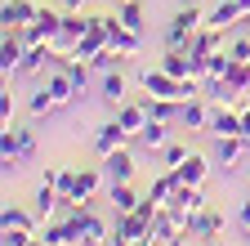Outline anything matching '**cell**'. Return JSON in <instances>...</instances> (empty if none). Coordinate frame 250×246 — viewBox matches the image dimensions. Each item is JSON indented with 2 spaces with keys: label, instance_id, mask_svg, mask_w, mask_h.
<instances>
[{
  "label": "cell",
  "instance_id": "ffe728a7",
  "mask_svg": "<svg viewBox=\"0 0 250 246\" xmlns=\"http://www.w3.org/2000/svg\"><path fill=\"white\" fill-rule=\"evenodd\" d=\"M179 126H183V130H206V126H210V99H206V94L188 99V103L179 108Z\"/></svg>",
  "mask_w": 250,
  "mask_h": 246
},
{
  "label": "cell",
  "instance_id": "30bf717a",
  "mask_svg": "<svg viewBox=\"0 0 250 246\" xmlns=\"http://www.w3.org/2000/svg\"><path fill=\"white\" fill-rule=\"evenodd\" d=\"M210 161L214 166H224V170H237V166H250V148L241 134H228V139H214V152H210Z\"/></svg>",
  "mask_w": 250,
  "mask_h": 246
},
{
  "label": "cell",
  "instance_id": "836d02e7",
  "mask_svg": "<svg viewBox=\"0 0 250 246\" xmlns=\"http://www.w3.org/2000/svg\"><path fill=\"white\" fill-rule=\"evenodd\" d=\"M54 206H58V188L41 179V188H36V210H41L45 220H49V210H54Z\"/></svg>",
  "mask_w": 250,
  "mask_h": 246
},
{
  "label": "cell",
  "instance_id": "1f68e13d",
  "mask_svg": "<svg viewBox=\"0 0 250 246\" xmlns=\"http://www.w3.org/2000/svg\"><path fill=\"white\" fill-rule=\"evenodd\" d=\"M174 188H179V175H174V170H161V175L152 179V188H147V193H152L156 201H170V197H174Z\"/></svg>",
  "mask_w": 250,
  "mask_h": 246
},
{
  "label": "cell",
  "instance_id": "52a82bcc",
  "mask_svg": "<svg viewBox=\"0 0 250 246\" xmlns=\"http://www.w3.org/2000/svg\"><path fill=\"white\" fill-rule=\"evenodd\" d=\"M107 188V175H103V166H85V170H76V188H72V210H81V206H94L99 201V193Z\"/></svg>",
  "mask_w": 250,
  "mask_h": 246
},
{
  "label": "cell",
  "instance_id": "f1b7e54d",
  "mask_svg": "<svg viewBox=\"0 0 250 246\" xmlns=\"http://www.w3.org/2000/svg\"><path fill=\"white\" fill-rule=\"evenodd\" d=\"M161 67L183 81V76H192V58H188V49H166L161 54Z\"/></svg>",
  "mask_w": 250,
  "mask_h": 246
},
{
  "label": "cell",
  "instance_id": "f6af8a7d",
  "mask_svg": "<svg viewBox=\"0 0 250 246\" xmlns=\"http://www.w3.org/2000/svg\"><path fill=\"white\" fill-rule=\"evenodd\" d=\"M246 179H250V166H246Z\"/></svg>",
  "mask_w": 250,
  "mask_h": 246
},
{
  "label": "cell",
  "instance_id": "b9f144b4",
  "mask_svg": "<svg viewBox=\"0 0 250 246\" xmlns=\"http://www.w3.org/2000/svg\"><path fill=\"white\" fill-rule=\"evenodd\" d=\"M103 246H125V242H121V237H116V233H112V237H107V242H103Z\"/></svg>",
  "mask_w": 250,
  "mask_h": 246
},
{
  "label": "cell",
  "instance_id": "44dd1931",
  "mask_svg": "<svg viewBox=\"0 0 250 246\" xmlns=\"http://www.w3.org/2000/svg\"><path fill=\"white\" fill-rule=\"evenodd\" d=\"M36 14H41L36 0H5V9H0V22H5V27H27Z\"/></svg>",
  "mask_w": 250,
  "mask_h": 246
},
{
  "label": "cell",
  "instance_id": "e0dca14e",
  "mask_svg": "<svg viewBox=\"0 0 250 246\" xmlns=\"http://www.w3.org/2000/svg\"><path fill=\"white\" fill-rule=\"evenodd\" d=\"M130 143V134H125V126L112 116V121H103L99 130H94V152H99V157H107V152H116V148H125Z\"/></svg>",
  "mask_w": 250,
  "mask_h": 246
},
{
  "label": "cell",
  "instance_id": "8d00e7d4",
  "mask_svg": "<svg viewBox=\"0 0 250 246\" xmlns=\"http://www.w3.org/2000/svg\"><path fill=\"white\" fill-rule=\"evenodd\" d=\"M14 112H18V103H14L9 85H5V94H0V121H5V126H14Z\"/></svg>",
  "mask_w": 250,
  "mask_h": 246
},
{
  "label": "cell",
  "instance_id": "e575fe53",
  "mask_svg": "<svg viewBox=\"0 0 250 246\" xmlns=\"http://www.w3.org/2000/svg\"><path fill=\"white\" fill-rule=\"evenodd\" d=\"M121 63H125V58H121L112 45H107V49H99V54L89 58V67H94V72H112V67H121Z\"/></svg>",
  "mask_w": 250,
  "mask_h": 246
},
{
  "label": "cell",
  "instance_id": "9a60e30c",
  "mask_svg": "<svg viewBox=\"0 0 250 246\" xmlns=\"http://www.w3.org/2000/svg\"><path fill=\"white\" fill-rule=\"evenodd\" d=\"M112 116H116L121 126H125V134H130V139H139V134L147 130V121H152V116H147V103H143V99H139V103H134V99H125V103H121Z\"/></svg>",
  "mask_w": 250,
  "mask_h": 246
},
{
  "label": "cell",
  "instance_id": "484cf974",
  "mask_svg": "<svg viewBox=\"0 0 250 246\" xmlns=\"http://www.w3.org/2000/svg\"><path fill=\"white\" fill-rule=\"evenodd\" d=\"M179 233H183L179 215H174L170 206H161V210H156V220H152V237H156V242L166 246V242H170V237H179Z\"/></svg>",
  "mask_w": 250,
  "mask_h": 246
},
{
  "label": "cell",
  "instance_id": "2e32d148",
  "mask_svg": "<svg viewBox=\"0 0 250 246\" xmlns=\"http://www.w3.org/2000/svg\"><path fill=\"white\" fill-rule=\"evenodd\" d=\"M112 237V224L103 215H94V206H81V246H103Z\"/></svg>",
  "mask_w": 250,
  "mask_h": 246
},
{
  "label": "cell",
  "instance_id": "f546056e",
  "mask_svg": "<svg viewBox=\"0 0 250 246\" xmlns=\"http://www.w3.org/2000/svg\"><path fill=\"white\" fill-rule=\"evenodd\" d=\"M27 112L36 116V121H41V116H54V112H58V108H54V99H49V89H45V81H41L36 89H31V99H27Z\"/></svg>",
  "mask_w": 250,
  "mask_h": 246
},
{
  "label": "cell",
  "instance_id": "cb8c5ba5",
  "mask_svg": "<svg viewBox=\"0 0 250 246\" xmlns=\"http://www.w3.org/2000/svg\"><path fill=\"white\" fill-rule=\"evenodd\" d=\"M224 36H228V32H219V27H201V32L192 36V45H188V54H206V58H210V54H219V49H228Z\"/></svg>",
  "mask_w": 250,
  "mask_h": 246
},
{
  "label": "cell",
  "instance_id": "6da1fadb",
  "mask_svg": "<svg viewBox=\"0 0 250 246\" xmlns=\"http://www.w3.org/2000/svg\"><path fill=\"white\" fill-rule=\"evenodd\" d=\"M31 157H36V134L31 130H22V126H5L0 130V166H5V175L27 166Z\"/></svg>",
  "mask_w": 250,
  "mask_h": 246
},
{
  "label": "cell",
  "instance_id": "277c9868",
  "mask_svg": "<svg viewBox=\"0 0 250 246\" xmlns=\"http://www.w3.org/2000/svg\"><path fill=\"white\" fill-rule=\"evenodd\" d=\"M45 89H49V99H54V108L62 112V108H72L81 94H85V89L76 85V76L67 72V63H58V67H49L45 72Z\"/></svg>",
  "mask_w": 250,
  "mask_h": 246
},
{
  "label": "cell",
  "instance_id": "9c48e42d",
  "mask_svg": "<svg viewBox=\"0 0 250 246\" xmlns=\"http://www.w3.org/2000/svg\"><path fill=\"white\" fill-rule=\"evenodd\" d=\"M58 27H62V9H49V5H41V14H36V18H31V22L22 27V41H27V45H49Z\"/></svg>",
  "mask_w": 250,
  "mask_h": 246
},
{
  "label": "cell",
  "instance_id": "d6a6232c",
  "mask_svg": "<svg viewBox=\"0 0 250 246\" xmlns=\"http://www.w3.org/2000/svg\"><path fill=\"white\" fill-rule=\"evenodd\" d=\"M156 157H161V170H174V166L188 161V143H174V139H170L161 152H156Z\"/></svg>",
  "mask_w": 250,
  "mask_h": 246
},
{
  "label": "cell",
  "instance_id": "5b68a950",
  "mask_svg": "<svg viewBox=\"0 0 250 246\" xmlns=\"http://www.w3.org/2000/svg\"><path fill=\"white\" fill-rule=\"evenodd\" d=\"M139 85H143V94H152V99H179L183 103V81L170 76L161 63H156V67H139Z\"/></svg>",
  "mask_w": 250,
  "mask_h": 246
},
{
  "label": "cell",
  "instance_id": "d590c367",
  "mask_svg": "<svg viewBox=\"0 0 250 246\" xmlns=\"http://www.w3.org/2000/svg\"><path fill=\"white\" fill-rule=\"evenodd\" d=\"M228 58H232V63H250V36H237L228 45Z\"/></svg>",
  "mask_w": 250,
  "mask_h": 246
},
{
  "label": "cell",
  "instance_id": "ee69618b",
  "mask_svg": "<svg viewBox=\"0 0 250 246\" xmlns=\"http://www.w3.org/2000/svg\"><path fill=\"white\" fill-rule=\"evenodd\" d=\"M246 27H250V9H246Z\"/></svg>",
  "mask_w": 250,
  "mask_h": 246
},
{
  "label": "cell",
  "instance_id": "60d3db41",
  "mask_svg": "<svg viewBox=\"0 0 250 246\" xmlns=\"http://www.w3.org/2000/svg\"><path fill=\"white\" fill-rule=\"evenodd\" d=\"M166 246H188V233H179V237H170Z\"/></svg>",
  "mask_w": 250,
  "mask_h": 246
},
{
  "label": "cell",
  "instance_id": "8fae6325",
  "mask_svg": "<svg viewBox=\"0 0 250 246\" xmlns=\"http://www.w3.org/2000/svg\"><path fill=\"white\" fill-rule=\"evenodd\" d=\"M107 45H112V36H107V18H103V14H89L85 41L76 45V54H72V58H85V63H89V58L99 54V49H107Z\"/></svg>",
  "mask_w": 250,
  "mask_h": 246
},
{
  "label": "cell",
  "instance_id": "4fadbf2b",
  "mask_svg": "<svg viewBox=\"0 0 250 246\" xmlns=\"http://www.w3.org/2000/svg\"><path fill=\"white\" fill-rule=\"evenodd\" d=\"M103 175H107V183H134V152H130V143L103 157Z\"/></svg>",
  "mask_w": 250,
  "mask_h": 246
},
{
  "label": "cell",
  "instance_id": "4dcf8cb0",
  "mask_svg": "<svg viewBox=\"0 0 250 246\" xmlns=\"http://www.w3.org/2000/svg\"><path fill=\"white\" fill-rule=\"evenodd\" d=\"M0 228H22V233H36V220H31L27 210H18V206H5V215H0Z\"/></svg>",
  "mask_w": 250,
  "mask_h": 246
},
{
  "label": "cell",
  "instance_id": "7dc6e473",
  "mask_svg": "<svg viewBox=\"0 0 250 246\" xmlns=\"http://www.w3.org/2000/svg\"><path fill=\"white\" fill-rule=\"evenodd\" d=\"M246 242H250V233H246Z\"/></svg>",
  "mask_w": 250,
  "mask_h": 246
},
{
  "label": "cell",
  "instance_id": "8992f818",
  "mask_svg": "<svg viewBox=\"0 0 250 246\" xmlns=\"http://www.w3.org/2000/svg\"><path fill=\"white\" fill-rule=\"evenodd\" d=\"M112 233H116L125 246H161V242L152 237V220H147V215H139V210H130V215H116Z\"/></svg>",
  "mask_w": 250,
  "mask_h": 246
},
{
  "label": "cell",
  "instance_id": "ba28073f",
  "mask_svg": "<svg viewBox=\"0 0 250 246\" xmlns=\"http://www.w3.org/2000/svg\"><path fill=\"white\" fill-rule=\"evenodd\" d=\"M22 58H27L22 27H5V41H0V72H5V85H9V76H18Z\"/></svg>",
  "mask_w": 250,
  "mask_h": 246
},
{
  "label": "cell",
  "instance_id": "83f0119b",
  "mask_svg": "<svg viewBox=\"0 0 250 246\" xmlns=\"http://www.w3.org/2000/svg\"><path fill=\"white\" fill-rule=\"evenodd\" d=\"M116 18L130 27V32L143 36V27H147V14H143V0H125V5H116Z\"/></svg>",
  "mask_w": 250,
  "mask_h": 246
},
{
  "label": "cell",
  "instance_id": "74e56055",
  "mask_svg": "<svg viewBox=\"0 0 250 246\" xmlns=\"http://www.w3.org/2000/svg\"><path fill=\"white\" fill-rule=\"evenodd\" d=\"M27 237L31 233H22V228H0V246H27Z\"/></svg>",
  "mask_w": 250,
  "mask_h": 246
},
{
  "label": "cell",
  "instance_id": "7a4b0ae2",
  "mask_svg": "<svg viewBox=\"0 0 250 246\" xmlns=\"http://www.w3.org/2000/svg\"><path fill=\"white\" fill-rule=\"evenodd\" d=\"M201 27H206V14L192 5V0H188V5L166 22V36H161V45L166 49H188V45H192V36L201 32Z\"/></svg>",
  "mask_w": 250,
  "mask_h": 246
},
{
  "label": "cell",
  "instance_id": "5bb4252c",
  "mask_svg": "<svg viewBox=\"0 0 250 246\" xmlns=\"http://www.w3.org/2000/svg\"><path fill=\"white\" fill-rule=\"evenodd\" d=\"M103 18H107V36H112V49H116L121 58H134V54H139V45H143V36H139V32H130V27H125L116 14H103Z\"/></svg>",
  "mask_w": 250,
  "mask_h": 246
},
{
  "label": "cell",
  "instance_id": "7c38bea8",
  "mask_svg": "<svg viewBox=\"0 0 250 246\" xmlns=\"http://www.w3.org/2000/svg\"><path fill=\"white\" fill-rule=\"evenodd\" d=\"M125 94H130V81H125V72L121 67H112V72H99V103L103 108H121L125 103Z\"/></svg>",
  "mask_w": 250,
  "mask_h": 246
},
{
  "label": "cell",
  "instance_id": "3957f363",
  "mask_svg": "<svg viewBox=\"0 0 250 246\" xmlns=\"http://www.w3.org/2000/svg\"><path fill=\"white\" fill-rule=\"evenodd\" d=\"M85 27H89V14H62V27L54 32V54H58V63H67V58L76 54V45L85 41Z\"/></svg>",
  "mask_w": 250,
  "mask_h": 246
},
{
  "label": "cell",
  "instance_id": "7402d4cb",
  "mask_svg": "<svg viewBox=\"0 0 250 246\" xmlns=\"http://www.w3.org/2000/svg\"><path fill=\"white\" fill-rule=\"evenodd\" d=\"M107 201H112L116 215H130V210H139L143 193L134 188V183H107Z\"/></svg>",
  "mask_w": 250,
  "mask_h": 246
},
{
  "label": "cell",
  "instance_id": "7bdbcfd3",
  "mask_svg": "<svg viewBox=\"0 0 250 246\" xmlns=\"http://www.w3.org/2000/svg\"><path fill=\"white\" fill-rule=\"evenodd\" d=\"M197 246H214V242H197Z\"/></svg>",
  "mask_w": 250,
  "mask_h": 246
},
{
  "label": "cell",
  "instance_id": "ac0fdd59",
  "mask_svg": "<svg viewBox=\"0 0 250 246\" xmlns=\"http://www.w3.org/2000/svg\"><path fill=\"white\" fill-rule=\"evenodd\" d=\"M237 22H246V9H241V0H219V5L206 14V27H219V32H232Z\"/></svg>",
  "mask_w": 250,
  "mask_h": 246
},
{
  "label": "cell",
  "instance_id": "d4e9b609",
  "mask_svg": "<svg viewBox=\"0 0 250 246\" xmlns=\"http://www.w3.org/2000/svg\"><path fill=\"white\" fill-rule=\"evenodd\" d=\"M170 130H174L170 121H147V130H143L134 143H139V148H147V152H161V148L170 143Z\"/></svg>",
  "mask_w": 250,
  "mask_h": 246
},
{
  "label": "cell",
  "instance_id": "ab89813d",
  "mask_svg": "<svg viewBox=\"0 0 250 246\" xmlns=\"http://www.w3.org/2000/svg\"><path fill=\"white\" fill-rule=\"evenodd\" d=\"M58 9H62V14H81L85 0H58Z\"/></svg>",
  "mask_w": 250,
  "mask_h": 246
},
{
  "label": "cell",
  "instance_id": "d6986e66",
  "mask_svg": "<svg viewBox=\"0 0 250 246\" xmlns=\"http://www.w3.org/2000/svg\"><path fill=\"white\" fill-rule=\"evenodd\" d=\"M224 210H214V206H206L197 220H192V228H188V237H197V242H214L219 233H224Z\"/></svg>",
  "mask_w": 250,
  "mask_h": 246
},
{
  "label": "cell",
  "instance_id": "bcb514c9",
  "mask_svg": "<svg viewBox=\"0 0 250 246\" xmlns=\"http://www.w3.org/2000/svg\"><path fill=\"white\" fill-rule=\"evenodd\" d=\"M116 5H125V0H116Z\"/></svg>",
  "mask_w": 250,
  "mask_h": 246
},
{
  "label": "cell",
  "instance_id": "603a6c76",
  "mask_svg": "<svg viewBox=\"0 0 250 246\" xmlns=\"http://www.w3.org/2000/svg\"><path fill=\"white\" fill-rule=\"evenodd\" d=\"M174 175H179V183H192V188H201L206 175H210V157H201V152H188V161L174 166Z\"/></svg>",
  "mask_w": 250,
  "mask_h": 246
},
{
  "label": "cell",
  "instance_id": "f35d334b",
  "mask_svg": "<svg viewBox=\"0 0 250 246\" xmlns=\"http://www.w3.org/2000/svg\"><path fill=\"white\" fill-rule=\"evenodd\" d=\"M237 228H241V233H250V197L237 206Z\"/></svg>",
  "mask_w": 250,
  "mask_h": 246
},
{
  "label": "cell",
  "instance_id": "4316f807",
  "mask_svg": "<svg viewBox=\"0 0 250 246\" xmlns=\"http://www.w3.org/2000/svg\"><path fill=\"white\" fill-rule=\"evenodd\" d=\"M143 103H147V116L152 121H170V126H179V99H152V94H143Z\"/></svg>",
  "mask_w": 250,
  "mask_h": 246
}]
</instances>
